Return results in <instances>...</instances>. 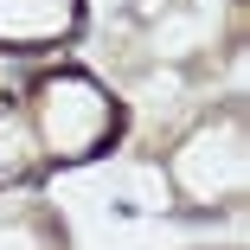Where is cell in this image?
Instances as JSON below:
<instances>
[{
    "mask_svg": "<svg viewBox=\"0 0 250 250\" xmlns=\"http://www.w3.org/2000/svg\"><path fill=\"white\" fill-rule=\"evenodd\" d=\"M90 26L83 0H0V58H58Z\"/></svg>",
    "mask_w": 250,
    "mask_h": 250,
    "instance_id": "2",
    "label": "cell"
},
{
    "mask_svg": "<svg viewBox=\"0 0 250 250\" xmlns=\"http://www.w3.org/2000/svg\"><path fill=\"white\" fill-rule=\"evenodd\" d=\"M20 103V122H26V141L45 173H71V167H90L122 147L128 135V103L83 64H45L26 77V90L13 96Z\"/></svg>",
    "mask_w": 250,
    "mask_h": 250,
    "instance_id": "1",
    "label": "cell"
},
{
    "mask_svg": "<svg viewBox=\"0 0 250 250\" xmlns=\"http://www.w3.org/2000/svg\"><path fill=\"white\" fill-rule=\"evenodd\" d=\"M45 167L32 154V141H26V122H20V103L13 96H0V199L20 192V186H39Z\"/></svg>",
    "mask_w": 250,
    "mask_h": 250,
    "instance_id": "3",
    "label": "cell"
}]
</instances>
